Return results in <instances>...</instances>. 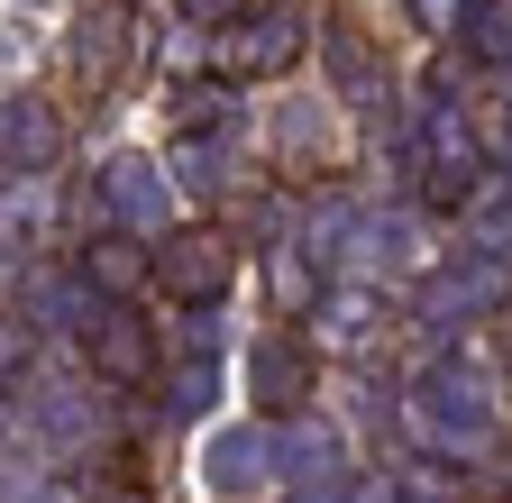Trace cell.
Wrapping results in <instances>:
<instances>
[{
	"instance_id": "obj_4",
	"label": "cell",
	"mask_w": 512,
	"mask_h": 503,
	"mask_svg": "<svg viewBox=\"0 0 512 503\" xmlns=\"http://www.w3.org/2000/svg\"><path fill=\"white\" fill-rule=\"evenodd\" d=\"M147 275H156V257H147L128 229H101V238L83 247V284H101V293H138Z\"/></svg>"
},
{
	"instance_id": "obj_1",
	"label": "cell",
	"mask_w": 512,
	"mask_h": 503,
	"mask_svg": "<svg viewBox=\"0 0 512 503\" xmlns=\"http://www.w3.org/2000/svg\"><path fill=\"white\" fill-rule=\"evenodd\" d=\"M156 284H165L174 302H192V311H211V302L238 284V247L211 238V229H183V238L156 247Z\"/></svg>"
},
{
	"instance_id": "obj_2",
	"label": "cell",
	"mask_w": 512,
	"mask_h": 503,
	"mask_svg": "<svg viewBox=\"0 0 512 503\" xmlns=\"http://www.w3.org/2000/svg\"><path fill=\"white\" fill-rule=\"evenodd\" d=\"M311 19H302V0H266L256 19H238V37H220V65L229 74H284L293 55H302Z\"/></svg>"
},
{
	"instance_id": "obj_6",
	"label": "cell",
	"mask_w": 512,
	"mask_h": 503,
	"mask_svg": "<svg viewBox=\"0 0 512 503\" xmlns=\"http://www.w3.org/2000/svg\"><path fill=\"white\" fill-rule=\"evenodd\" d=\"M412 19L421 28H458V0H412Z\"/></svg>"
},
{
	"instance_id": "obj_7",
	"label": "cell",
	"mask_w": 512,
	"mask_h": 503,
	"mask_svg": "<svg viewBox=\"0 0 512 503\" xmlns=\"http://www.w3.org/2000/svg\"><path fill=\"white\" fill-rule=\"evenodd\" d=\"M183 10H192V19H229V28H238V0H183Z\"/></svg>"
},
{
	"instance_id": "obj_3",
	"label": "cell",
	"mask_w": 512,
	"mask_h": 503,
	"mask_svg": "<svg viewBox=\"0 0 512 503\" xmlns=\"http://www.w3.org/2000/svg\"><path fill=\"white\" fill-rule=\"evenodd\" d=\"M83 348H92V366L110 375V385H138V375L156 366V330L138 321V311H92V321H83Z\"/></svg>"
},
{
	"instance_id": "obj_5",
	"label": "cell",
	"mask_w": 512,
	"mask_h": 503,
	"mask_svg": "<svg viewBox=\"0 0 512 503\" xmlns=\"http://www.w3.org/2000/svg\"><path fill=\"white\" fill-rule=\"evenodd\" d=\"M256 385H266V403H302V375H311V348L302 339H256Z\"/></svg>"
}]
</instances>
